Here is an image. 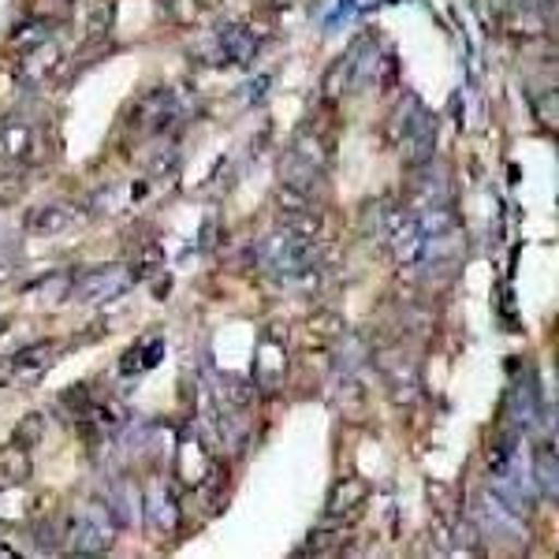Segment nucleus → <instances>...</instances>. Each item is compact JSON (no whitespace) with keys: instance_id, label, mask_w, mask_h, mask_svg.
<instances>
[]
</instances>
